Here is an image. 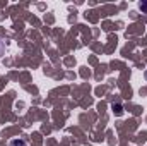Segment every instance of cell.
<instances>
[{
  "instance_id": "obj_2",
  "label": "cell",
  "mask_w": 147,
  "mask_h": 146,
  "mask_svg": "<svg viewBox=\"0 0 147 146\" xmlns=\"http://www.w3.org/2000/svg\"><path fill=\"white\" fill-rule=\"evenodd\" d=\"M2 53H3V43L0 41V57H2Z\"/></svg>"
},
{
  "instance_id": "obj_1",
  "label": "cell",
  "mask_w": 147,
  "mask_h": 146,
  "mask_svg": "<svg viewBox=\"0 0 147 146\" xmlns=\"http://www.w3.org/2000/svg\"><path fill=\"white\" fill-rule=\"evenodd\" d=\"M10 146H28V143L24 139H14V141H10Z\"/></svg>"
}]
</instances>
